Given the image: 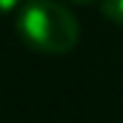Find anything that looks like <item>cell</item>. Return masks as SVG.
I'll return each mask as SVG.
<instances>
[{"instance_id":"3957f363","label":"cell","mask_w":123,"mask_h":123,"mask_svg":"<svg viewBox=\"0 0 123 123\" xmlns=\"http://www.w3.org/2000/svg\"><path fill=\"white\" fill-rule=\"evenodd\" d=\"M21 3H24V0H0V16H3V13H11V11H16Z\"/></svg>"},{"instance_id":"7a4b0ae2","label":"cell","mask_w":123,"mask_h":123,"mask_svg":"<svg viewBox=\"0 0 123 123\" xmlns=\"http://www.w3.org/2000/svg\"><path fill=\"white\" fill-rule=\"evenodd\" d=\"M102 16L113 24H121L123 26V0H102Z\"/></svg>"},{"instance_id":"277c9868","label":"cell","mask_w":123,"mask_h":123,"mask_svg":"<svg viewBox=\"0 0 123 123\" xmlns=\"http://www.w3.org/2000/svg\"><path fill=\"white\" fill-rule=\"evenodd\" d=\"M68 3H76V5H89L92 0H68Z\"/></svg>"},{"instance_id":"6da1fadb","label":"cell","mask_w":123,"mask_h":123,"mask_svg":"<svg viewBox=\"0 0 123 123\" xmlns=\"http://www.w3.org/2000/svg\"><path fill=\"white\" fill-rule=\"evenodd\" d=\"M16 31L37 52L63 55L79 42L76 16L55 0H26L16 18Z\"/></svg>"}]
</instances>
